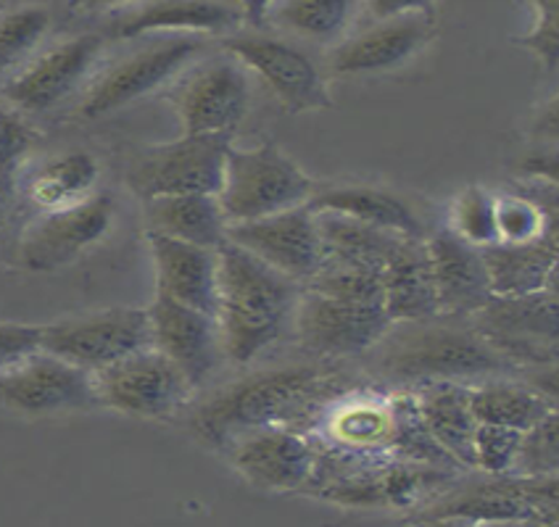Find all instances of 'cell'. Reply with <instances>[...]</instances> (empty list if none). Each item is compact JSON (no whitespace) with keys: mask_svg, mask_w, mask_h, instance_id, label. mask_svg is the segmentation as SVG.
<instances>
[{"mask_svg":"<svg viewBox=\"0 0 559 527\" xmlns=\"http://www.w3.org/2000/svg\"><path fill=\"white\" fill-rule=\"evenodd\" d=\"M0 406L24 417L98 409L93 374L48 351H37L0 372Z\"/></svg>","mask_w":559,"mask_h":527,"instance_id":"8fae6325","label":"cell"},{"mask_svg":"<svg viewBox=\"0 0 559 527\" xmlns=\"http://www.w3.org/2000/svg\"><path fill=\"white\" fill-rule=\"evenodd\" d=\"M43 327L22 322H0V372L19 364L43 348Z\"/></svg>","mask_w":559,"mask_h":527,"instance_id":"ab89813d","label":"cell"},{"mask_svg":"<svg viewBox=\"0 0 559 527\" xmlns=\"http://www.w3.org/2000/svg\"><path fill=\"white\" fill-rule=\"evenodd\" d=\"M48 29L50 11L43 5H19L0 14V87L27 67Z\"/></svg>","mask_w":559,"mask_h":527,"instance_id":"836d02e7","label":"cell"},{"mask_svg":"<svg viewBox=\"0 0 559 527\" xmlns=\"http://www.w3.org/2000/svg\"><path fill=\"white\" fill-rule=\"evenodd\" d=\"M341 393V380L322 367H280L219 391L193 411L190 428L206 446L227 451L257 430H298L296 422H307L317 404H333Z\"/></svg>","mask_w":559,"mask_h":527,"instance_id":"6da1fadb","label":"cell"},{"mask_svg":"<svg viewBox=\"0 0 559 527\" xmlns=\"http://www.w3.org/2000/svg\"><path fill=\"white\" fill-rule=\"evenodd\" d=\"M311 214H338V217L361 221L402 238L425 240L423 221L404 199L383 188L370 185H338L328 190H317L309 203Z\"/></svg>","mask_w":559,"mask_h":527,"instance_id":"484cf974","label":"cell"},{"mask_svg":"<svg viewBox=\"0 0 559 527\" xmlns=\"http://www.w3.org/2000/svg\"><path fill=\"white\" fill-rule=\"evenodd\" d=\"M317 190V182L277 143L249 151L233 145L217 199L230 227L307 206Z\"/></svg>","mask_w":559,"mask_h":527,"instance_id":"277c9868","label":"cell"},{"mask_svg":"<svg viewBox=\"0 0 559 527\" xmlns=\"http://www.w3.org/2000/svg\"><path fill=\"white\" fill-rule=\"evenodd\" d=\"M314 221L322 240V264L352 266L380 275L402 240V235L374 230L338 214H314Z\"/></svg>","mask_w":559,"mask_h":527,"instance_id":"f546056e","label":"cell"},{"mask_svg":"<svg viewBox=\"0 0 559 527\" xmlns=\"http://www.w3.org/2000/svg\"><path fill=\"white\" fill-rule=\"evenodd\" d=\"M143 348H151V322L145 309H106L43 327V351L91 374Z\"/></svg>","mask_w":559,"mask_h":527,"instance_id":"ba28073f","label":"cell"},{"mask_svg":"<svg viewBox=\"0 0 559 527\" xmlns=\"http://www.w3.org/2000/svg\"><path fill=\"white\" fill-rule=\"evenodd\" d=\"M114 221V201L95 193L78 206L43 212L24 230L19 256L29 272H56L78 262L87 249L106 238Z\"/></svg>","mask_w":559,"mask_h":527,"instance_id":"5bb4252c","label":"cell"},{"mask_svg":"<svg viewBox=\"0 0 559 527\" xmlns=\"http://www.w3.org/2000/svg\"><path fill=\"white\" fill-rule=\"evenodd\" d=\"M559 469V417L551 411L520 438L512 478H557Z\"/></svg>","mask_w":559,"mask_h":527,"instance_id":"8d00e7d4","label":"cell"},{"mask_svg":"<svg viewBox=\"0 0 559 527\" xmlns=\"http://www.w3.org/2000/svg\"><path fill=\"white\" fill-rule=\"evenodd\" d=\"M32 143H35V132L14 111L0 106V175H11L16 164L27 156Z\"/></svg>","mask_w":559,"mask_h":527,"instance_id":"60d3db41","label":"cell"},{"mask_svg":"<svg viewBox=\"0 0 559 527\" xmlns=\"http://www.w3.org/2000/svg\"><path fill=\"white\" fill-rule=\"evenodd\" d=\"M246 22L238 3H148L114 22V37H140L151 32H209L227 35Z\"/></svg>","mask_w":559,"mask_h":527,"instance_id":"f1b7e54d","label":"cell"},{"mask_svg":"<svg viewBox=\"0 0 559 527\" xmlns=\"http://www.w3.org/2000/svg\"><path fill=\"white\" fill-rule=\"evenodd\" d=\"M11 203H14V177L0 175V227L9 219Z\"/></svg>","mask_w":559,"mask_h":527,"instance_id":"7bdbcfd3","label":"cell"},{"mask_svg":"<svg viewBox=\"0 0 559 527\" xmlns=\"http://www.w3.org/2000/svg\"><path fill=\"white\" fill-rule=\"evenodd\" d=\"M235 472L266 493L307 491L317 467L314 438L290 428H264L225 451Z\"/></svg>","mask_w":559,"mask_h":527,"instance_id":"e0dca14e","label":"cell"},{"mask_svg":"<svg viewBox=\"0 0 559 527\" xmlns=\"http://www.w3.org/2000/svg\"><path fill=\"white\" fill-rule=\"evenodd\" d=\"M225 48L240 67L257 72L259 80L285 106V111L294 117L333 109V98H330L320 67L294 43L280 40V37L249 35L230 37Z\"/></svg>","mask_w":559,"mask_h":527,"instance_id":"7c38bea8","label":"cell"},{"mask_svg":"<svg viewBox=\"0 0 559 527\" xmlns=\"http://www.w3.org/2000/svg\"><path fill=\"white\" fill-rule=\"evenodd\" d=\"M412 517H460L469 523H501V519H538L557 527V478H512L483 475L441 488L417 506Z\"/></svg>","mask_w":559,"mask_h":527,"instance_id":"8992f818","label":"cell"},{"mask_svg":"<svg viewBox=\"0 0 559 527\" xmlns=\"http://www.w3.org/2000/svg\"><path fill=\"white\" fill-rule=\"evenodd\" d=\"M104 40L98 35H80L35 56L14 80L0 87V100L22 111L43 113L59 106L80 87L93 63L98 61Z\"/></svg>","mask_w":559,"mask_h":527,"instance_id":"d6986e66","label":"cell"},{"mask_svg":"<svg viewBox=\"0 0 559 527\" xmlns=\"http://www.w3.org/2000/svg\"><path fill=\"white\" fill-rule=\"evenodd\" d=\"M372 27L343 40L328 56V69L338 77L348 74H380L402 69L423 53L436 37V9L430 3H370Z\"/></svg>","mask_w":559,"mask_h":527,"instance_id":"5b68a950","label":"cell"},{"mask_svg":"<svg viewBox=\"0 0 559 527\" xmlns=\"http://www.w3.org/2000/svg\"><path fill=\"white\" fill-rule=\"evenodd\" d=\"M469 409L478 424H499L510 430H531L542 422L557 404L544 391L518 383V380H488V383L469 385Z\"/></svg>","mask_w":559,"mask_h":527,"instance_id":"4dcf8cb0","label":"cell"},{"mask_svg":"<svg viewBox=\"0 0 559 527\" xmlns=\"http://www.w3.org/2000/svg\"><path fill=\"white\" fill-rule=\"evenodd\" d=\"M182 135L233 137L251 104V82L233 56L195 69L171 95Z\"/></svg>","mask_w":559,"mask_h":527,"instance_id":"9a60e30c","label":"cell"},{"mask_svg":"<svg viewBox=\"0 0 559 527\" xmlns=\"http://www.w3.org/2000/svg\"><path fill=\"white\" fill-rule=\"evenodd\" d=\"M460 320L409 322L399 325L396 335H385L372 351H378V370L396 383H462L469 380H501L512 364L493 351L473 325H456Z\"/></svg>","mask_w":559,"mask_h":527,"instance_id":"3957f363","label":"cell"},{"mask_svg":"<svg viewBox=\"0 0 559 527\" xmlns=\"http://www.w3.org/2000/svg\"><path fill=\"white\" fill-rule=\"evenodd\" d=\"M399 422V393L380 396V393H341L330 404L325 419L328 446L346 451H365V454H391Z\"/></svg>","mask_w":559,"mask_h":527,"instance_id":"603a6c76","label":"cell"},{"mask_svg":"<svg viewBox=\"0 0 559 527\" xmlns=\"http://www.w3.org/2000/svg\"><path fill=\"white\" fill-rule=\"evenodd\" d=\"M510 364H546L557 351V296L555 290L525 298H491L488 307L469 320Z\"/></svg>","mask_w":559,"mask_h":527,"instance_id":"4fadbf2b","label":"cell"},{"mask_svg":"<svg viewBox=\"0 0 559 527\" xmlns=\"http://www.w3.org/2000/svg\"><path fill=\"white\" fill-rule=\"evenodd\" d=\"M531 11L536 14L533 27L525 35L514 37V46L531 50L544 69L555 72L559 61V3L546 0V3H531Z\"/></svg>","mask_w":559,"mask_h":527,"instance_id":"f35d334b","label":"cell"},{"mask_svg":"<svg viewBox=\"0 0 559 527\" xmlns=\"http://www.w3.org/2000/svg\"><path fill=\"white\" fill-rule=\"evenodd\" d=\"M199 50L201 43L193 37H175V40H162L156 46L135 50L132 56L114 63L109 72L95 82L82 100L80 113L85 119H100L135 104L167 85Z\"/></svg>","mask_w":559,"mask_h":527,"instance_id":"ac0fdd59","label":"cell"},{"mask_svg":"<svg viewBox=\"0 0 559 527\" xmlns=\"http://www.w3.org/2000/svg\"><path fill=\"white\" fill-rule=\"evenodd\" d=\"M233 137L182 135L171 143L151 145L132 161L127 185L140 201L164 195H219Z\"/></svg>","mask_w":559,"mask_h":527,"instance_id":"52a82bcc","label":"cell"},{"mask_svg":"<svg viewBox=\"0 0 559 527\" xmlns=\"http://www.w3.org/2000/svg\"><path fill=\"white\" fill-rule=\"evenodd\" d=\"M409 527H478L469 519L460 517H406Z\"/></svg>","mask_w":559,"mask_h":527,"instance_id":"b9f144b4","label":"cell"},{"mask_svg":"<svg viewBox=\"0 0 559 527\" xmlns=\"http://www.w3.org/2000/svg\"><path fill=\"white\" fill-rule=\"evenodd\" d=\"M217 270L222 354L233 364H251L285 333L304 288L227 240L217 249Z\"/></svg>","mask_w":559,"mask_h":527,"instance_id":"7a4b0ae2","label":"cell"},{"mask_svg":"<svg viewBox=\"0 0 559 527\" xmlns=\"http://www.w3.org/2000/svg\"><path fill=\"white\" fill-rule=\"evenodd\" d=\"M520 438H523L520 430L499 428V424H478L473 441L475 469L483 475H510Z\"/></svg>","mask_w":559,"mask_h":527,"instance_id":"74e56055","label":"cell"},{"mask_svg":"<svg viewBox=\"0 0 559 527\" xmlns=\"http://www.w3.org/2000/svg\"><path fill=\"white\" fill-rule=\"evenodd\" d=\"M380 285H383V309L391 325L428 322L438 316L425 240H399L380 272Z\"/></svg>","mask_w":559,"mask_h":527,"instance_id":"cb8c5ba5","label":"cell"},{"mask_svg":"<svg viewBox=\"0 0 559 527\" xmlns=\"http://www.w3.org/2000/svg\"><path fill=\"white\" fill-rule=\"evenodd\" d=\"M493 298H525L551 290L557 275V232L528 245L493 243L480 249Z\"/></svg>","mask_w":559,"mask_h":527,"instance_id":"d4e9b609","label":"cell"},{"mask_svg":"<svg viewBox=\"0 0 559 527\" xmlns=\"http://www.w3.org/2000/svg\"><path fill=\"white\" fill-rule=\"evenodd\" d=\"M449 230L473 249H488L497 243V195L480 185L462 190L451 203Z\"/></svg>","mask_w":559,"mask_h":527,"instance_id":"e575fe53","label":"cell"},{"mask_svg":"<svg viewBox=\"0 0 559 527\" xmlns=\"http://www.w3.org/2000/svg\"><path fill=\"white\" fill-rule=\"evenodd\" d=\"M143 208L148 232L206 251H217L225 243L227 219L217 195H164V199L143 201Z\"/></svg>","mask_w":559,"mask_h":527,"instance_id":"83f0119b","label":"cell"},{"mask_svg":"<svg viewBox=\"0 0 559 527\" xmlns=\"http://www.w3.org/2000/svg\"><path fill=\"white\" fill-rule=\"evenodd\" d=\"M257 14H262V22L275 24L290 35L333 43L346 32L352 16L357 14V5L346 3V0H325V3L290 0V3L257 5Z\"/></svg>","mask_w":559,"mask_h":527,"instance_id":"d6a6232c","label":"cell"},{"mask_svg":"<svg viewBox=\"0 0 559 527\" xmlns=\"http://www.w3.org/2000/svg\"><path fill=\"white\" fill-rule=\"evenodd\" d=\"M100 167L85 151H72L50 158L32 175L27 195L43 212H59V208L78 206L91 199L93 188L98 185Z\"/></svg>","mask_w":559,"mask_h":527,"instance_id":"1f68e13d","label":"cell"},{"mask_svg":"<svg viewBox=\"0 0 559 527\" xmlns=\"http://www.w3.org/2000/svg\"><path fill=\"white\" fill-rule=\"evenodd\" d=\"M478 527H551L538 519H501V523H480Z\"/></svg>","mask_w":559,"mask_h":527,"instance_id":"ee69618b","label":"cell"},{"mask_svg":"<svg viewBox=\"0 0 559 527\" xmlns=\"http://www.w3.org/2000/svg\"><path fill=\"white\" fill-rule=\"evenodd\" d=\"M436 307L441 320H473L491 301L480 249L456 238L449 227L425 238Z\"/></svg>","mask_w":559,"mask_h":527,"instance_id":"44dd1931","label":"cell"},{"mask_svg":"<svg viewBox=\"0 0 559 527\" xmlns=\"http://www.w3.org/2000/svg\"><path fill=\"white\" fill-rule=\"evenodd\" d=\"M148 245L156 266V296L217 320V251L180 243V240L164 238L156 232H148Z\"/></svg>","mask_w":559,"mask_h":527,"instance_id":"7402d4cb","label":"cell"},{"mask_svg":"<svg viewBox=\"0 0 559 527\" xmlns=\"http://www.w3.org/2000/svg\"><path fill=\"white\" fill-rule=\"evenodd\" d=\"M93 385L100 406L140 419L175 417L193 396L186 374L154 346L95 372Z\"/></svg>","mask_w":559,"mask_h":527,"instance_id":"9c48e42d","label":"cell"},{"mask_svg":"<svg viewBox=\"0 0 559 527\" xmlns=\"http://www.w3.org/2000/svg\"><path fill=\"white\" fill-rule=\"evenodd\" d=\"M415 404L425 430L462 469H475L473 441L478 419L469 409V385L425 383L417 385Z\"/></svg>","mask_w":559,"mask_h":527,"instance_id":"4316f807","label":"cell"},{"mask_svg":"<svg viewBox=\"0 0 559 527\" xmlns=\"http://www.w3.org/2000/svg\"><path fill=\"white\" fill-rule=\"evenodd\" d=\"M298 343L320 359L370 354L393 327L380 303L341 301L304 288L294 314Z\"/></svg>","mask_w":559,"mask_h":527,"instance_id":"30bf717a","label":"cell"},{"mask_svg":"<svg viewBox=\"0 0 559 527\" xmlns=\"http://www.w3.org/2000/svg\"><path fill=\"white\" fill-rule=\"evenodd\" d=\"M549 232H557L555 212H546V206L531 195H497V243L528 245Z\"/></svg>","mask_w":559,"mask_h":527,"instance_id":"d590c367","label":"cell"},{"mask_svg":"<svg viewBox=\"0 0 559 527\" xmlns=\"http://www.w3.org/2000/svg\"><path fill=\"white\" fill-rule=\"evenodd\" d=\"M145 311L151 322V346L186 374L190 388H201L225 357L217 320L164 296H156Z\"/></svg>","mask_w":559,"mask_h":527,"instance_id":"ffe728a7","label":"cell"},{"mask_svg":"<svg viewBox=\"0 0 559 527\" xmlns=\"http://www.w3.org/2000/svg\"><path fill=\"white\" fill-rule=\"evenodd\" d=\"M225 240L249 251L259 262L294 279L301 288L322 266V240L309 206L230 225Z\"/></svg>","mask_w":559,"mask_h":527,"instance_id":"2e32d148","label":"cell"}]
</instances>
